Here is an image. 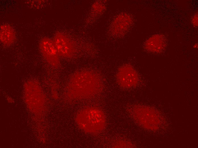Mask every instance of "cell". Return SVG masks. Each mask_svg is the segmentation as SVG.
Returning <instances> with one entry per match:
<instances>
[{"label": "cell", "mask_w": 198, "mask_h": 148, "mask_svg": "<svg viewBox=\"0 0 198 148\" xmlns=\"http://www.w3.org/2000/svg\"><path fill=\"white\" fill-rule=\"evenodd\" d=\"M103 88L99 77L92 72H80L74 75L67 87V95L72 99L92 97Z\"/></svg>", "instance_id": "6da1fadb"}, {"label": "cell", "mask_w": 198, "mask_h": 148, "mask_svg": "<svg viewBox=\"0 0 198 148\" xmlns=\"http://www.w3.org/2000/svg\"><path fill=\"white\" fill-rule=\"evenodd\" d=\"M76 122L79 128L86 132L96 133L102 131L106 123L104 112L97 108H84L77 114Z\"/></svg>", "instance_id": "7a4b0ae2"}, {"label": "cell", "mask_w": 198, "mask_h": 148, "mask_svg": "<svg viewBox=\"0 0 198 148\" xmlns=\"http://www.w3.org/2000/svg\"><path fill=\"white\" fill-rule=\"evenodd\" d=\"M127 112L139 126L146 129L155 131L161 123L160 117L154 109L147 106L135 105L128 106Z\"/></svg>", "instance_id": "3957f363"}, {"label": "cell", "mask_w": 198, "mask_h": 148, "mask_svg": "<svg viewBox=\"0 0 198 148\" xmlns=\"http://www.w3.org/2000/svg\"><path fill=\"white\" fill-rule=\"evenodd\" d=\"M118 84L124 88H130L136 86L139 82L138 74L131 65L125 64L118 69L116 74Z\"/></svg>", "instance_id": "277c9868"}, {"label": "cell", "mask_w": 198, "mask_h": 148, "mask_svg": "<svg viewBox=\"0 0 198 148\" xmlns=\"http://www.w3.org/2000/svg\"><path fill=\"white\" fill-rule=\"evenodd\" d=\"M40 51L44 59L52 66L57 68L60 64L58 54L53 40L45 37L41 41L39 45Z\"/></svg>", "instance_id": "5b68a950"}, {"label": "cell", "mask_w": 198, "mask_h": 148, "mask_svg": "<svg viewBox=\"0 0 198 148\" xmlns=\"http://www.w3.org/2000/svg\"><path fill=\"white\" fill-rule=\"evenodd\" d=\"M53 41L59 57L68 58L73 55L74 47L67 36L61 33H57L55 35Z\"/></svg>", "instance_id": "8992f818"}, {"label": "cell", "mask_w": 198, "mask_h": 148, "mask_svg": "<svg viewBox=\"0 0 198 148\" xmlns=\"http://www.w3.org/2000/svg\"><path fill=\"white\" fill-rule=\"evenodd\" d=\"M132 22V18L129 14L123 13L119 14L112 23L111 27V33L116 36L123 35L130 28Z\"/></svg>", "instance_id": "52a82bcc"}, {"label": "cell", "mask_w": 198, "mask_h": 148, "mask_svg": "<svg viewBox=\"0 0 198 148\" xmlns=\"http://www.w3.org/2000/svg\"><path fill=\"white\" fill-rule=\"evenodd\" d=\"M166 44L165 36L162 34H157L153 35L148 38L145 43L144 47L148 51L159 53L163 50Z\"/></svg>", "instance_id": "ba28073f"}, {"label": "cell", "mask_w": 198, "mask_h": 148, "mask_svg": "<svg viewBox=\"0 0 198 148\" xmlns=\"http://www.w3.org/2000/svg\"><path fill=\"white\" fill-rule=\"evenodd\" d=\"M15 38V32L11 26L7 24L1 26L0 40L3 44L6 45L11 44L14 42Z\"/></svg>", "instance_id": "9c48e42d"}, {"label": "cell", "mask_w": 198, "mask_h": 148, "mask_svg": "<svg viewBox=\"0 0 198 148\" xmlns=\"http://www.w3.org/2000/svg\"><path fill=\"white\" fill-rule=\"evenodd\" d=\"M191 22L193 26L195 27L198 26V14L196 13L193 16L191 19Z\"/></svg>", "instance_id": "30bf717a"}, {"label": "cell", "mask_w": 198, "mask_h": 148, "mask_svg": "<svg viewBox=\"0 0 198 148\" xmlns=\"http://www.w3.org/2000/svg\"><path fill=\"white\" fill-rule=\"evenodd\" d=\"M193 47L195 48H198V45L197 44H195L194 45Z\"/></svg>", "instance_id": "8fae6325"}]
</instances>
